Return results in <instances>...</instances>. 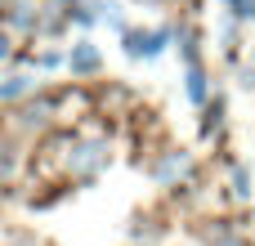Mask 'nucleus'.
<instances>
[{
	"label": "nucleus",
	"instance_id": "obj_1",
	"mask_svg": "<svg viewBox=\"0 0 255 246\" xmlns=\"http://www.w3.org/2000/svg\"><path fill=\"white\" fill-rule=\"evenodd\" d=\"M166 40H170L166 27H157V31H130V36H126V54H130V58H152V54L166 49Z\"/></svg>",
	"mask_w": 255,
	"mask_h": 246
},
{
	"label": "nucleus",
	"instance_id": "obj_2",
	"mask_svg": "<svg viewBox=\"0 0 255 246\" xmlns=\"http://www.w3.org/2000/svg\"><path fill=\"white\" fill-rule=\"evenodd\" d=\"M94 67H99V49H94L90 40H81V45L72 49V72L85 76V72H94Z\"/></svg>",
	"mask_w": 255,
	"mask_h": 246
},
{
	"label": "nucleus",
	"instance_id": "obj_3",
	"mask_svg": "<svg viewBox=\"0 0 255 246\" xmlns=\"http://www.w3.org/2000/svg\"><path fill=\"white\" fill-rule=\"evenodd\" d=\"M188 99H193V103H202V99H206V76H202V67H197V63H188Z\"/></svg>",
	"mask_w": 255,
	"mask_h": 246
},
{
	"label": "nucleus",
	"instance_id": "obj_4",
	"mask_svg": "<svg viewBox=\"0 0 255 246\" xmlns=\"http://www.w3.org/2000/svg\"><path fill=\"white\" fill-rule=\"evenodd\" d=\"M99 161H103V152H99V148L90 143V148H81V157H76V170H81V175H90V170H94Z\"/></svg>",
	"mask_w": 255,
	"mask_h": 246
},
{
	"label": "nucleus",
	"instance_id": "obj_5",
	"mask_svg": "<svg viewBox=\"0 0 255 246\" xmlns=\"http://www.w3.org/2000/svg\"><path fill=\"white\" fill-rule=\"evenodd\" d=\"M27 90H31V81H27V76H13L9 85H0V99H18V94H27Z\"/></svg>",
	"mask_w": 255,
	"mask_h": 246
},
{
	"label": "nucleus",
	"instance_id": "obj_6",
	"mask_svg": "<svg viewBox=\"0 0 255 246\" xmlns=\"http://www.w3.org/2000/svg\"><path fill=\"white\" fill-rule=\"evenodd\" d=\"M233 13L238 18H255V0H233Z\"/></svg>",
	"mask_w": 255,
	"mask_h": 246
},
{
	"label": "nucleus",
	"instance_id": "obj_7",
	"mask_svg": "<svg viewBox=\"0 0 255 246\" xmlns=\"http://www.w3.org/2000/svg\"><path fill=\"white\" fill-rule=\"evenodd\" d=\"M4 54H9V36H0V58H4Z\"/></svg>",
	"mask_w": 255,
	"mask_h": 246
},
{
	"label": "nucleus",
	"instance_id": "obj_8",
	"mask_svg": "<svg viewBox=\"0 0 255 246\" xmlns=\"http://www.w3.org/2000/svg\"><path fill=\"white\" fill-rule=\"evenodd\" d=\"M220 246H247V242H238V238H229V242H220Z\"/></svg>",
	"mask_w": 255,
	"mask_h": 246
}]
</instances>
